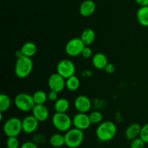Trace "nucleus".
Listing matches in <instances>:
<instances>
[{
  "label": "nucleus",
  "instance_id": "f257e3e1",
  "mask_svg": "<svg viewBox=\"0 0 148 148\" xmlns=\"http://www.w3.org/2000/svg\"><path fill=\"white\" fill-rule=\"evenodd\" d=\"M117 133L115 123L110 120H105L100 123L95 131L97 138L101 142H108L114 139Z\"/></svg>",
  "mask_w": 148,
  "mask_h": 148
},
{
  "label": "nucleus",
  "instance_id": "f03ea898",
  "mask_svg": "<svg viewBox=\"0 0 148 148\" xmlns=\"http://www.w3.org/2000/svg\"><path fill=\"white\" fill-rule=\"evenodd\" d=\"M33 68V59L28 57L22 56L16 60L14 73L19 78H25L31 73Z\"/></svg>",
  "mask_w": 148,
  "mask_h": 148
},
{
  "label": "nucleus",
  "instance_id": "7ed1b4c3",
  "mask_svg": "<svg viewBox=\"0 0 148 148\" xmlns=\"http://www.w3.org/2000/svg\"><path fill=\"white\" fill-rule=\"evenodd\" d=\"M65 145L69 148H77L84 141L83 131L77 128L70 129L65 132Z\"/></svg>",
  "mask_w": 148,
  "mask_h": 148
},
{
  "label": "nucleus",
  "instance_id": "20e7f679",
  "mask_svg": "<svg viewBox=\"0 0 148 148\" xmlns=\"http://www.w3.org/2000/svg\"><path fill=\"white\" fill-rule=\"evenodd\" d=\"M52 123L55 129L61 132H66L71 129L72 119L66 113H56L52 117Z\"/></svg>",
  "mask_w": 148,
  "mask_h": 148
},
{
  "label": "nucleus",
  "instance_id": "39448f33",
  "mask_svg": "<svg viewBox=\"0 0 148 148\" xmlns=\"http://www.w3.org/2000/svg\"><path fill=\"white\" fill-rule=\"evenodd\" d=\"M3 131L7 137H17L23 131L22 120L16 117L7 119L4 123Z\"/></svg>",
  "mask_w": 148,
  "mask_h": 148
},
{
  "label": "nucleus",
  "instance_id": "423d86ee",
  "mask_svg": "<svg viewBox=\"0 0 148 148\" xmlns=\"http://www.w3.org/2000/svg\"><path fill=\"white\" fill-rule=\"evenodd\" d=\"M14 103L15 107L22 112L32 111L36 105L33 95L27 93H20L14 97Z\"/></svg>",
  "mask_w": 148,
  "mask_h": 148
},
{
  "label": "nucleus",
  "instance_id": "0eeeda50",
  "mask_svg": "<svg viewBox=\"0 0 148 148\" xmlns=\"http://www.w3.org/2000/svg\"><path fill=\"white\" fill-rule=\"evenodd\" d=\"M56 71L59 75L66 79V78L75 75L76 67L72 60L68 59H64L58 62L57 66H56Z\"/></svg>",
  "mask_w": 148,
  "mask_h": 148
},
{
  "label": "nucleus",
  "instance_id": "6e6552de",
  "mask_svg": "<svg viewBox=\"0 0 148 148\" xmlns=\"http://www.w3.org/2000/svg\"><path fill=\"white\" fill-rule=\"evenodd\" d=\"M85 45L80 38H73L70 39L65 46V51L70 57H77L81 55Z\"/></svg>",
  "mask_w": 148,
  "mask_h": 148
},
{
  "label": "nucleus",
  "instance_id": "1a4fd4ad",
  "mask_svg": "<svg viewBox=\"0 0 148 148\" xmlns=\"http://www.w3.org/2000/svg\"><path fill=\"white\" fill-rule=\"evenodd\" d=\"M48 84L51 91L62 92L66 87V79L58 73H55L50 75L48 80Z\"/></svg>",
  "mask_w": 148,
  "mask_h": 148
},
{
  "label": "nucleus",
  "instance_id": "9d476101",
  "mask_svg": "<svg viewBox=\"0 0 148 148\" xmlns=\"http://www.w3.org/2000/svg\"><path fill=\"white\" fill-rule=\"evenodd\" d=\"M72 123L75 128L80 129L82 131L89 129L90 125L92 124L89 115L82 113H78L74 116L72 118Z\"/></svg>",
  "mask_w": 148,
  "mask_h": 148
},
{
  "label": "nucleus",
  "instance_id": "9b49d317",
  "mask_svg": "<svg viewBox=\"0 0 148 148\" xmlns=\"http://www.w3.org/2000/svg\"><path fill=\"white\" fill-rule=\"evenodd\" d=\"M40 122L33 115H30L22 120V125H23V131L24 133L30 134L36 131L38 128V125Z\"/></svg>",
  "mask_w": 148,
  "mask_h": 148
},
{
  "label": "nucleus",
  "instance_id": "f8f14e48",
  "mask_svg": "<svg viewBox=\"0 0 148 148\" xmlns=\"http://www.w3.org/2000/svg\"><path fill=\"white\" fill-rule=\"evenodd\" d=\"M75 107L79 113H87L92 107V102L90 99L85 95H79L75 99Z\"/></svg>",
  "mask_w": 148,
  "mask_h": 148
},
{
  "label": "nucleus",
  "instance_id": "ddd939ff",
  "mask_svg": "<svg viewBox=\"0 0 148 148\" xmlns=\"http://www.w3.org/2000/svg\"><path fill=\"white\" fill-rule=\"evenodd\" d=\"M31 112L39 122H45L49 117V110L45 104H36Z\"/></svg>",
  "mask_w": 148,
  "mask_h": 148
},
{
  "label": "nucleus",
  "instance_id": "4468645a",
  "mask_svg": "<svg viewBox=\"0 0 148 148\" xmlns=\"http://www.w3.org/2000/svg\"><path fill=\"white\" fill-rule=\"evenodd\" d=\"M96 10L95 3L92 0H85L79 7V14L82 17H90L95 12Z\"/></svg>",
  "mask_w": 148,
  "mask_h": 148
},
{
  "label": "nucleus",
  "instance_id": "2eb2a0df",
  "mask_svg": "<svg viewBox=\"0 0 148 148\" xmlns=\"http://www.w3.org/2000/svg\"><path fill=\"white\" fill-rule=\"evenodd\" d=\"M142 126L139 123H132L125 131V136L128 140H133L136 138L139 137L141 132Z\"/></svg>",
  "mask_w": 148,
  "mask_h": 148
},
{
  "label": "nucleus",
  "instance_id": "dca6fc26",
  "mask_svg": "<svg viewBox=\"0 0 148 148\" xmlns=\"http://www.w3.org/2000/svg\"><path fill=\"white\" fill-rule=\"evenodd\" d=\"M92 65L96 69L98 70H104L107 64L108 63V58L103 53L98 52L92 57Z\"/></svg>",
  "mask_w": 148,
  "mask_h": 148
},
{
  "label": "nucleus",
  "instance_id": "f3484780",
  "mask_svg": "<svg viewBox=\"0 0 148 148\" xmlns=\"http://www.w3.org/2000/svg\"><path fill=\"white\" fill-rule=\"evenodd\" d=\"M20 51L23 53V56L31 58L37 52V46H36V44H34L33 42H26L22 46Z\"/></svg>",
  "mask_w": 148,
  "mask_h": 148
},
{
  "label": "nucleus",
  "instance_id": "a211bd4d",
  "mask_svg": "<svg viewBox=\"0 0 148 148\" xmlns=\"http://www.w3.org/2000/svg\"><path fill=\"white\" fill-rule=\"evenodd\" d=\"M95 33L92 29L86 28L82 31L80 39L85 46H89L95 41Z\"/></svg>",
  "mask_w": 148,
  "mask_h": 148
},
{
  "label": "nucleus",
  "instance_id": "6ab92c4d",
  "mask_svg": "<svg viewBox=\"0 0 148 148\" xmlns=\"http://www.w3.org/2000/svg\"><path fill=\"white\" fill-rule=\"evenodd\" d=\"M49 144L54 148H60L65 145L64 135L60 133H53L49 138Z\"/></svg>",
  "mask_w": 148,
  "mask_h": 148
},
{
  "label": "nucleus",
  "instance_id": "aec40b11",
  "mask_svg": "<svg viewBox=\"0 0 148 148\" xmlns=\"http://www.w3.org/2000/svg\"><path fill=\"white\" fill-rule=\"evenodd\" d=\"M138 23L144 27H148V6L141 7L137 12Z\"/></svg>",
  "mask_w": 148,
  "mask_h": 148
},
{
  "label": "nucleus",
  "instance_id": "412c9836",
  "mask_svg": "<svg viewBox=\"0 0 148 148\" xmlns=\"http://www.w3.org/2000/svg\"><path fill=\"white\" fill-rule=\"evenodd\" d=\"M69 102L65 98H59L55 102L54 110L56 113H66L69 109Z\"/></svg>",
  "mask_w": 148,
  "mask_h": 148
},
{
  "label": "nucleus",
  "instance_id": "4be33fe9",
  "mask_svg": "<svg viewBox=\"0 0 148 148\" xmlns=\"http://www.w3.org/2000/svg\"><path fill=\"white\" fill-rule=\"evenodd\" d=\"M80 81L77 75L72 76L66 79V88L71 91H75L79 88Z\"/></svg>",
  "mask_w": 148,
  "mask_h": 148
},
{
  "label": "nucleus",
  "instance_id": "5701e85b",
  "mask_svg": "<svg viewBox=\"0 0 148 148\" xmlns=\"http://www.w3.org/2000/svg\"><path fill=\"white\" fill-rule=\"evenodd\" d=\"M11 99L7 94H0V113H4L10 109L11 106Z\"/></svg>",
  "mask_w": 148,
  "mask_h": 148
},
{
  "label": "nucleus",
  "instance_id": "b1692460",
  "mask_svg": "<svg viewBox=\"0 0 148 148\" xmlns=\"http://www.w3.org/2000/svg\"><path fill=\"white\" fill-rule=\"evenodd\" d=\"M33 97L36 104H45L48 100V94L43 90H38L33 94Z\"/></svg>",
  "mask_w": 148,
  "mask_h": 148
},
{
  "label": "nucleus",
  "instance_id": "393cba45",
  "mask_svg": "<svg viewBox=\"0 0 148 148\" xmlns=\"http://www.w3.org/2000/svg\"><path fill=\"white\" fill-rule=\"evenodd\" d=\"M89 117L92 124H100L103 122V114L98 110H95L90 113Z\"/></svg>",
  "mask_w": 148,
  "mask_h": 148
},
{
  "label": "nucleus",
  "instance_id": "a878e982",
  "mask_svg": "<svg viewBox=\"0 0 148 148\" xmlns=\"http://www.w3.org/2000/svg\"><path fill=\"white\" fill-rule=\"evenodd\" d=\"M7 148H20V141L17 137H8L7 140Z\"/></svg>",
  "mask_w": 148,
  "mask_h": 148
},
{
  "label": "nucleus",
  "instance_id": "bb28decb",
  "mask_svg": "<svg viewBox=\"0 0 148 148\" xmlns=\"http://www.w3.org/2000/svg\"><path fill=\"white\" fill-rule=\"evenodd\" d=\"M145 142L139 136L136 139L131 141L130 144V147L131 148H145Z\"/></svg>",
  "mask_w": 148,
  "mask_h": 148
},
{
  "label": "nucleus",
  "instance_id": "cd10ccee",
  "mask_svg": "<svg viewBox=\"0 0 148 148\" xmlns=\"http://www.w3.org/2000/svg\"><path fill=\"white\" fill-rule=\"evenodd\" d=\"M140 137L145 143H148V123H146L144 126H142Z\"/></svg>",
  "mask_w": 148,
  "mask_h": 148
},
{
  "label": "nucleus",
  "instance_id": "c85d7f7f",
  "mask_svg": "<svg viewBox=\"0 0 148 148\" xmlns=\"http://www.w3.org/2000/svg\"><path fill=\"white\" fill-rule=\"evenodd\" d=\"M33 142L37 145H42L46 142V136L43 133H36L33 136Z\"/></svg>",
  "mask_w": 148,
  "mask_h": 148
},
{
  "label": "nucleus",
  "instance_id": "c756f323",
  "mask_svg": "<svg viewBox=\"0 0 148 148\" xmlns=\"http://www.w3.org/2000/svg\"><path fill=\"white\" fill-rule=\"evenodd\" d=\"M82 57L85 58V59H89L92 56V50L90 47L88 46H85L84 49H82V52L81 53Z\"/></svg>",
  "mask_w": 148,
  "mask_h": 148
},
{
  "label": "nucleus",
  "instance_id": "7c9ffc66",
  "mask_svg": "<svg viewBox=\"0 0 148 148\" xmlns=\"http://www.w3.org/2000/svg\"><path fill=\"white\" fill-rule=\"evenodd\" d=\"M20 148H38V147L34 142H25L20 146Z\"/></svg>",
  "mask_w": 148,
  "mask_h": 148
},
{
  "label": "nucleus",
  "instance_id": "2f4dec72",
  "mask_svg": "<svg viewBox=\"0 0 148 148\" xmlns=\"http://www.w3.org/2000/svg\"><path fill=\"white\" fill-rule=\"evenodd\" d=\"M58 94L59 93L54 91H50L48 94V100L51 102H56L59 99L58 98Z\"/></svg>",
  "mask_w": 148,
  "mask_h": 148
},
{
  "label": "nucleus",
  "instance_id": "473e14b6",
  "mask_svg": "<svg viewBox=\"0 0 148 148\" xmlns=\"http://www.w3.org/2000/svg\"><path fill=\"white\" fill-rule=\"evenodd\" d=\"M104 70H105V71L107 73L112 74L116 71V67L114 64L108 62V63L107 64L106 66L105 69Z\"/></svg>",
  "mask_w": 148,
  "mask_h": 148
},
{
  "label": "nucleus",
  "instance_id": "72a5a7b5",
  "mask_svg": "<svg viewBox=\"0 0 148 148\" xmlns=\"http://www.w3.org/2000/svg\"><path fill=\"white\" fill-rule=\"evenodd\" d=\"M135 1L140 7H147L148 6V0H135Z\"/></svg>",
  "mask_w": 148,
  "mask_h": 148
},
{
  "label": "nucleus",
  "instance_id": "f704fd0d",
  "mask_svg": "<svg viewBox=\"0 0 148 148\" xmlns=\"http://www.w3.org/2000/svg\"><path fill=\"white\" fill-rule=\"evenodd\" d=\"M22 56H23V53H22V52L20 51V50L17 51V52H15V57H17V58L20 57H22Z\"/></svg>",
  "mask_w": 148,
  "mask_h": 148
}]
</instances>
